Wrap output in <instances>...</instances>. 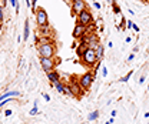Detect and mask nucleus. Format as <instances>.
Wrapping results in <instances>:
<instances>
[{
  "instance_id": "nucleus-36",
  "label": "nucleus",
  "mask_w": 149,
  "mask_h": 124,
  "mask_svg": "<svg viewBox=\"0 0 149 124\" xmlns=\"http://www.w3.org/2000/svg\"><path fill=\"white\" fill-rule=\"evenodd\" d=\"M145 1H146V3H149V0H145Z\"/></svg>"
},
{
  "instance_id": "nucleus-2",
  "label": "nucleus",
  "mask_w": 149,
  "mask_h": 124,
  "mask_svg": "<svg viewBox=\"0 0 149 124\" xmlns=\"http://www.w3.org/2000/svg\"><path fill=\"white\" fill-rule=\"evenodd\" d=\"M93 81H95V74L91 73V71H86V73L82 74L80 77H77V83H79V86L85 90V91L92 87Z\"/></svg>"
},
{
  "instance_id": "nucleus-18",
  "label": "nucleus",
  "mask_w": 149,
  "mask_h": 124,
  "mask_svg": "<svg viewBox=\"0 0 149 124\" xmlns=\"http://www.w3.org/2000/svg\"><path fill=\"white\" fill-rule=\"evenodd\" d=\"M3 20H4V10L0 7V24L3 23Z\"/></svg>"
},
{
  "instance_id": "nucleus-20",
  "label": "nucleus",
  "mask_w": 149,
  "mask_h": 124,
  "mask_svg": "<svg viewBox=\"0 0 149 124\" xmlns=\"http://www.w3.org/2000/svg\"><path fill=\"white\" fill-rule=\"evenodd\" d=\"M133 26H135V23H133L132 20H128V21H126V27H128V29H133Z\"/></svg>"
},
{
  "instance_id": "nucleus-1",
  "label": "nucleus",
  "mask_w": 149,
  "mask_h": 124,
  "mask_svg": "<svg viewBox=\"0 0 149 124\" xmlns=\"http://www.w3.org/2000/svg\"><path fill=\"white\" fill-rule=\"evenodd\" d=\"M39 54L40 57H49V59H53L56 54V46L53 41H49V43H40L39 44Z\"/></svg>"
},
{
  "instance_id": "nucleus-10",
  "label": "nucleus",
  "mask_w": 149,
  "mask_h": 124,
  "mask_svg": "<svg viewBox=\"0 0 149 124\" xmlns=\"http://www.w3.org/2000/svg\"><path fill=\"white\" fill-rule=\"evenodd\" d=\"M53 86H55V89L57 90L60 94H66V84H65L62 80H60V81H57V83H55Z\"/></svg>"
},
{
  "instance_id": "nucleus-23",
  "label": "nucleus",
  "mask_w": 149,
  "mask_h": 124,
  "mask_svg": "<svg viewBox=\"0 0 149 124\" xmlns=\"http://www.w3.org/2000/svg\"><path fill=\"white\" fill-rule=\"evenodd\" d=\"M4 116H6V117H10V116H12V110H6V111H4Z\"/></svg>"
},
{
  "instance_id": "nucleus-13",
  "label": "nucleus",
  "mask_w": 149,
  "mask_h": 124,
  "mask_svg": "<svg viewBox=\"0 0 149 124\" xmlns=\"http://www.w3.org/2000/svg\"><path fill=\"white\" fill-rule=\"evenodd\" d=\"M23 40H29V20L24 21V33H23Z\"/></svg>"
},
{
  "instance_id": "nucleus-15",
  "label": "nucleus",
  "mask_w": 149,
  "mask_h": 124,
  "mask_svg": "<svg viewBox=\"0 0 149 124\" xmlns=\"http://www.w3.org/2000/svg\"><path fill=\"white\" fill-rule=\"evenodd\" d=\"M132 74H133V71H132V70H130V71H128V74H126L125 77H122V79H120V81H122V83H126V81L129 80L130 77H132Z\"/></svg>"
},
{
  "instance_id": "nucleus-30",
  "label": "nucleus",
  "mask_w": 149,
  "mask_h": 124,
  "mask_svg": "<svg viewBox=\"0 0 149 124\" xmlns=\"http://www.w3.org/2000/svg\"><path fill=\"white\" fill-rule=\"evenodd\" d=\"M143 81H145V76H142V77H141V79H139V83H141V84H142V83H143Z\"/></svg>"
},
{
  "instance_id": "nucleus-19",
  "label": "nucleus",
  "mask_w": 149,
  "mask_h": 124,
  "mask_svg": "<svg viewBox=\"0 0 149 124\" xmlns=\"http://www.w3.org/2000/svg\"><path fill=\"white\" fill-rule=\"evenodd\" d=\"M49 41H52L50 37H42V39H40V43H49Z\"/></svg>"
},
{
  "instance_id": "nucleus-29",
  "label": "nucleus",
  "mask_w": 149,
  "mask_h": 124,
  "mask_svg": "<svg viewBox=\"0 0 149 124\" xmlns=\"http://www.w3.org/2000/svg\"><path fill=\"white\" fill-rule=\"evenodd\" d=\"M93 6H95V7H96V9H97V10H99V9H100V4H99V3H93Z\"/></svg>"
},
{
  "instance_id": "nucleus-25",
  "label": "nucleus",
  "mask_w": 149,
  "mask_h": 124,
  "mask_svg": "<svg viewBox=\"0 0 149 124\" xmlns=\"http://www.w3.org/2000/svg\"><path fill=\"white\" fill-rule=\"evenodd\" d=\"M120 19H122V23H120V27L123 29V27H125V23H126V20H125V17H120Z\"/></svg>"
},
{
  "instance_id": "nucleus-28",
  "label": "nucleus",
  "mask_w": 149,
  "mask_h": 124,
  "mask_svg": "<svg viewBox=\"0 0 149 124\" xmlns=\"http://www.w3.org/2000/svg\"><path fill=\"white\" fill-rule=\"evenodd\" d=\"M116 114H118V113H116V110H113V111H112V113H111V116H112V117H113V118L116 117Z\"/></svg>"
},
{
  "instance_id": "nucleus-37",
  "label": "nucleus",
  "mask_w": 149,
  "mask_h": 124,
  "mask_svg": "<svg viewBox=\"0 0 149 124\" xmlns=\"http://www.w3.org/2000/svg\"><path fill=\"white\" fill-rule=\"evenodd\" d=\"M66 1H68V3H69V1H70V0H66Z\"/></svg>"
},
{
  "instance_id": "nucleus-3",
  "label": "nucleus",
  "mask_w": 149,
  "mask_h": 124,
  "mask_svg": "<svg viewBox=\"0 0 149 124\" xmlns=\"http://www.w3.org/2000/svg\"><path fill=\"white\" fill-rule=\"evenodd\" d=\"M80 59H82V63L85 64V66H88V67H92L95 66L96 63H97V59H96V52L92 50V49H86L83 54L80 56Z\"/></svg>"
},
{
  "instance_id": "nucleus-5",
  "label": "nucleus",
  "mask_w": 149,
  "mask_h": 124,
  "mask_svg": "<svg viewBox=\"0 0 149 124\" xmlns=\"http://www.w3.org/2000/svg\"><path fill=\"white\" fill-rule=\"evenodd\" d=\"M77 23H79V24H83V26H86V27H89L91 24H93L92 13H91L88 9L82 10V12L77 14Z\"/></svg>"
},
{
  "instance_id": "nucleus-31",
  "label": "nucleus",
  "mask_w": 149,
  "mask_h": 124,
  "mask_svg": "<svg viewBox=\"0 0 149 124\" xmlns=\"http://www.w3.org/2000/svg\"><path fill=\"white\" fill-rule=\"evenodd\" d=\"M36 3H37V0H32V7L35 9V6H36Z\"/></svg>"
},
{
  "instance_id": "nucleus-26",
  "label": "nucleus",
  "mask_w": 149,
  "mask_h": 124,
  "mask_svg": "<svg viewBox=\"0 0 149 124\" xmlns=\"http://www.w3.org/2000/svg\"><path fill=\"white\" fill-rule=\"evenodd\" d=\"M43 97H45V100H46V101H50V97H49L47 94H43Z\"/></svg>"
},
{
  "instance_id": "nucleus-34",
  "label": "nucleus",
  "mask_w": 149,
  "mask_h": 124,
  "mask_svg": "<svg viewBox=\"0 0 149 124\" xmlns=\"http://www.w3.org/2000/svg\"><path fill=\"white\" fill-rule=\"evenodd\" d=\"M72 3H76V1H85V0H70Z\"/></svg>"
},
{
  "instance_id": "nucleus-12",
  "label": "nucleus",
  "mask_w": 149,
  "mask_h": 124,
  "mask_svg": "<svg viewBox=\"0 0 149 124\" xmlns=\"http://www.w3.org/2000/svg\"><path fill=\"white\" fill-rule=\"evenodd\" d=\"M95 52H96V59H97V61H100V60L103 59V52H105L103 46H102V44H99V46H97V49H96Z\"/></svg>"
},
{
  "instance_id": "nucleus-8",
  "label": "nucleus",
  "mask_w": 149,
  "mask_h": 124,
  "mask_svg": "<svg viewBox=\"0 0 149 124\" xmlns=\"http://www.w3.org/2000/svg\"><path fill=\"white\" fill-rule=\"evenodd\" d=\"M88 9L86 7V3L85 1H76V3H72V13L73 14H79L82 10Z\"/></svg>"
},
{
  "instance_id": "nucleus-32",
  "label": "nucleus",
  "mask_w": 149,
  "mask_h": 124,
  "mask_svg": "<svg viewBox=\"0 0 149 124\" xmlns=\"http://www.w3.org/2000/svg\"><path fill=\"white\" fill-rule=\"evenodd\" d=\"M125 41H126V43H130V41H132V37H126V40H125Z\"/></svg>"
},
{
  "instance_id": "nucleus-14",
  "label": "nucleus",
  "mask_w": 149,
  "mask_h": 124,
  "mask_svg": "<svg viewBox=\"0 0 149 124\" xmlns=\"http://www.w3.org/2000/svg\"><path fill=\"white\" fill-rule=\"evenodd\" d=\"M97 117H99V111L95 110V111H92V113L88 116V120H89V121H95V120H97Z\"/></svg>"
},
{
  "instance_id": "nucleus-7",
  "label": "nucleus",
  "mask_w": 149,
  "mask_h": 124,
  "mask_svg": "<svg viewBox=\"0 0 149 124\" xmlns=\"http://www.w3.org/2000/svg\"><path fill=\"white\" fill-rule=\"evenodd\" d=\"M86 32H88V27L86 26H83V24H76L73 29V33H72V36H73L74 39H82L83 36L86 34Z\"/></svg>"
},
{
  "instance_id": "nucleus-35",
  "label": "nucleus",
  "mask_w": 149,
  "mask_h": 124,
  "mask_svg": "<svg viewBox=\"0 0 149 124\" xmlns=\"http://www.w3.org/2000/svg\"><path fill=\"white\" fill-rule=\"evenodd\" d=\"M138 1H145V0H138Z\"/></svg>"
},
{
  "instance_id": "nucleus-16",
  "label": "nucleus",
  "mask_w": 149,
  "mask_h": 124,
  "mask_svg": "<svg viewBox=\"0 0 149 124\" xmlns=\"http://www.w3.org/2000/svg\"><path fill=\"white\" fill-rule=\"evenodd\" d=\"M37 113H39V110H37V101H35V106H33V108L29 111V114H30V116H36Z\"/></svg>"
},
{
  "instance_id": "nucleus-33",
  "label": "nucleus",
  "mask_w": 149,
  "mask_h": 124,
  "mask_svg": "<svg viewBox=\"0 0 149 124\" xmlns=\"http://www.w3.org/2000/svg\"><path fill=\"white\" fill-rule=\"evenodd\" d=\"M133 30H135V32H139V27H138V26L135 24V26H133Z\"/></svg>"
},
{
  "instance_id": "nucleus-17",
  "label": "nucleus",
  "mask_w": 149,
  "mask_h": 124,
  "mask_svg": "<svg viewBox=\"0 0 149 124\" xmlns=\"http://www.w3.org/2000/svg\"><path fill=\"white\" fill-rule=\"evenodd\" d=\"M112 3H113V10H115V13H116V14H118V13H120L119 7L116 6V1H115V0H112Z\"/></svg>"
},
{
  "instance_id": "nucleus-22",
  "label": "nucleus",
  "mask_w": 149,
  "mask_h": 124,
  "mask_svg": "<svg viewBox=\"0 0 149 124\" xmlns=\"http://www.w3.org/2000/svg\"><path fill=\"white\" fill-rule=\"evenodd\" d=\"M102 76H103V77L108 76V69H106V67H102Z\"/></svg>"
},
{
  "instance_id": "nucleus-27",
  "label": "nucleus",
  "mask_w": 149,
  "mask_h": 124,
  "mask_svg": "<svg viewBox=\"0 0 149 124\" xmlns=\"http://www.w3.org/2000/svg\"><path fill=\"white\" fill-rule=\"evenodd\" d=\"M10 4H12V6H15V7H16V4H17V1H16V0H10Z\"/></svg>"
},
{
  "instance_id": "nucleus-4",
  "label": "nucleus",
  "mask_w": 149,
  "mask_h": 124,
  "mask_svg": "<svg viewBox=\"0 0 149 124\" xmlns=\"http://www.w3.org/2000/svg\"><path fill=\"white\" fill-rule=\"evenodd\" d=\"M35 13H36L37 26H39L40 29L47 27V26H49V19H47V13H46V10H45V9H42V7H39Z\"/></svg>"
},
{
  "instance_id": "nucleus-11",
  "label": "nucleus",
  "mask_w": 149,
  "mask_h": 124,
  "mask_svg": "<svg viewBox=\"0 0 149 124\" xmlns=\"http://www.w3.org/2000/svg\"><path fill=\"white\" fill-rule=\"evenodd\" d=\"M19 96H20L19 91H6V93H3L0 96V101L4 100V99H9V97H19Z\"/></svg>"
},
{
  "instance_id": "nucleus-21",
  "label": "nucleus",
  "mask_w": 149,
  "mask_h": 124,
  "mask_svg": "<svg viewBox=\"0 0 149 124\" xmlns=\"http://www.w3.org/2000/svg\"><path fill=\"white\" fill-rule=\"evenodd\" d=\"M6 4H7V0H0V7H1V9H4Z\"/></svg>"
},
{
  "instance_id": "nucleus-38",
  "label": "nucleus",
  "mask_w": 149,
  "mask_h": 124,
  "mask_svg": "<svg viewBox=\"0 0 149 124\" xmlns=\"http://www.w3.org/2000/svg\"><path fill=\"white\" fill-rule=\"evenodd\" d=\"M148 90H149V86H148Z\"/></svg>"
},
{
  "instance_id": "nucleus-24",
  "label": "nucleus",
  "mask_w": 149,
  "mask_h": 124,
  "mask_svg": "<svg viewBox=\"0 0 149 124\" xmlns=\"http://www.w3.org/2000/svg\"><path fill=\"white\" fill-rule=\"evenodd\" d=\"M133 59H135V54H133V53H130V54H129V57H128V61H132Z\"/></svg>"
},
{
  "instance_id": "nucleus-6",
  "label": "nucleus",
  "mask_w": 149,
  "mask_h": 124,
  "mask_svg": "<svg viewBox=\"0 0 149 124\" xmlns=\"http://www.w3.org/2000/svg\"><path fill=\"white\" fill-rule=\"evenodd\" d=\"M40 66H42V69L46 71H52L55 70L56 67V63H55V57L53 59H49V57H40Z\"/></svg>"
},
{
  "instance_id": "nucleus-9",
  "label": "nucleus",
  "mask_w": 149,
  "mask_h": 124,
  "mask_svg": "<svg viewBox=\"0 0 149 124\" xmlns=\"http://www.w3.org/2000/svg\"><path fill=\"white\" fill-rule=\"evenodd\" d=\"M47 79L50 80L52 84H55V83H57V81H60V76H59V73H57L56 70L47 71Z\"/></svg>"
}]
</instances>
